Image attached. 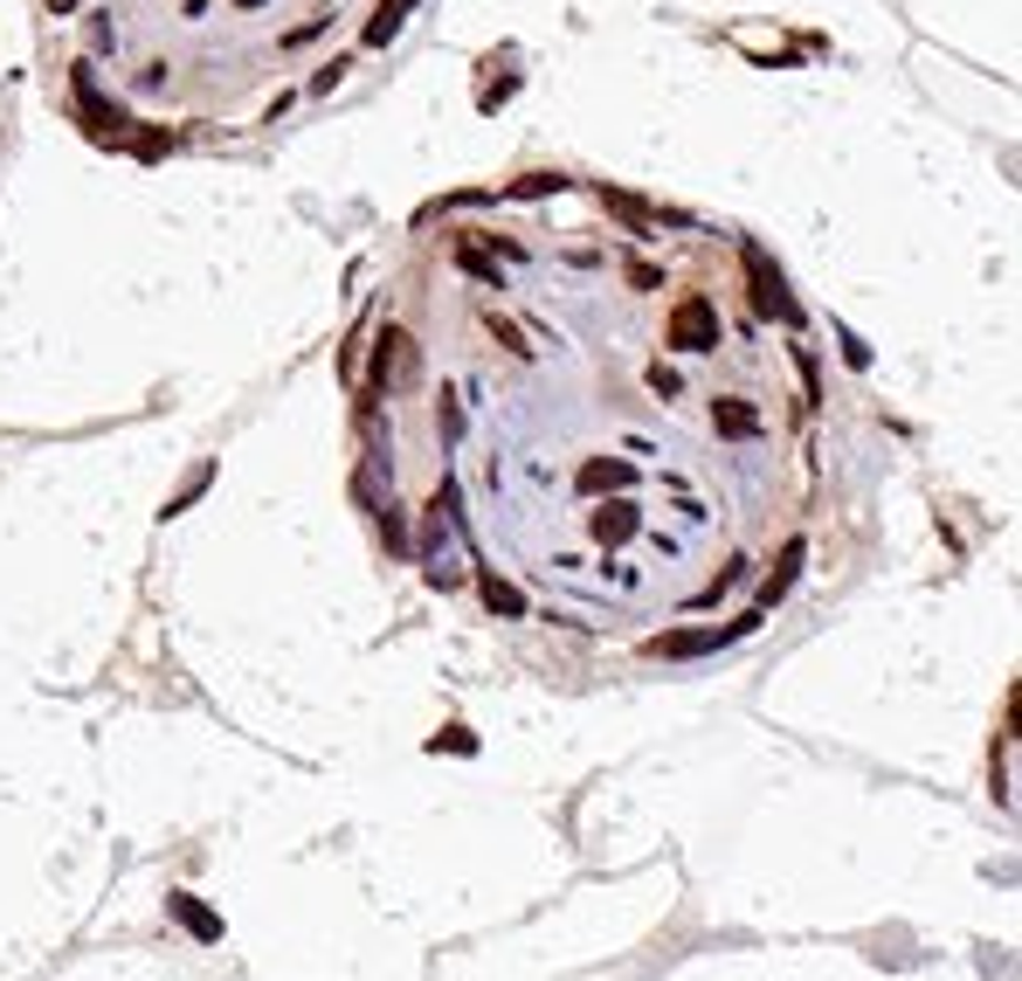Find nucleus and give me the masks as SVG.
Masks as SVG:
<instances>
[{
	"mask_svg": "<svg viewBox=\"0 0 1022 981\" xmlns=\"http://www.w3.org/2000/svg\"><path fill=\"white\" fill-rule=\"evenodd\" d=\"M484 602H491V615H526L518 587H512V581H497V574H484Z\"/></svg>",
	"mask_w": 1022,
	"mask_h": 981,
	"instance_id": "nucleus-1",
	"label": "nucleus"
},
{
	"mask_svg": "<svg viewBox=\"0 0 1022 981\" xmlns=\"http://www.w3.org/2000/svg\"><path fill=\"white\" fill-rule=\"evenodd\" d=\"M173 913H180V919H187V926H194V934H201V940H215V934H222V919H215V913H207V906H194V898H173Z\"/></svg>",
	"mask_w": 1022,
	"mask_h": 981,
	"instance_id": "nucleus-2",
	"label": "nucleus"
}]
</instances>
